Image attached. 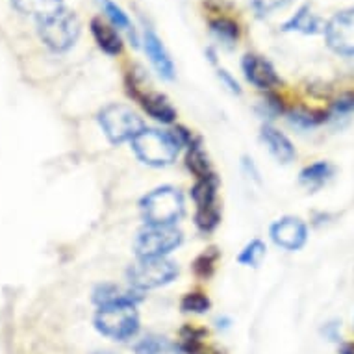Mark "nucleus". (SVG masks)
I'll return each mask as SVG.
<instances>
[{"label": "nucleus", "instance_id": "nucleus-26", "mask_svg": "<svg viewBox=\"0 0 354 354\" xmlns=\"http://www.w3.org/2000/svg\"><path fill=\"white\" fill-rule=\"evenodd\" d=\"M197 227L203 232H212L219 225V209L217 206H206V208H197Z\"/></svg>", "mask_w": 354, "mask_h": 354}, {"label": "nucleus", "instance_id": "nucleus-7", "mask_svg": "<svg viewBox=\"0 0 354 354\" xmlns=\"http://www.w3.org/2000/svg\"><path fill=\"white\" fill-rule=\"evenodd\" d=\"M182 243V232L173 225H147L136 239L140 258H163Z\"/></svg>", "mask_w": 354, "mask_h": 354}, {"label": "nucleus", "instance_id": "nucleus-27", "mask_svg": "<svg viewBox=\"0 0 354 354\" xmlns=\"http://www.w3.org/2000/svg\"><path fill=\"white\" fill-rule=\"evenodd\" d=\"M217 258H219L217 250H215V249L206 250L204 254H201L197 260H195V266H193L195 273H197L201 279H208V277H212V273H214V269H215V261H217Z\"/></svg>", "mask_w": 354, "mask_h": 354}, {"label": "nucleus", "instance_id": "nucleus-3", "mask_svg": "<svg viewBox=\"0 0 354 354\" xmlns=\"http://www.w3.org/2000/svg\"><path fill=\"white\" fill-rule=\"evenodd\" d=\"M141 212L147 225H173L184 215V197L174 187H158L143 197Z\"/></svg>", "mask_w": 354, "mask_h": 354}, {"label": "nucleus", "instance_id": "nucleus-13", "mask_svg": "<svg viewBox=\"0 0 354 354\" xmlns=\"http://www.w3.org/2000/svg\"><path fill=\"white\" fill-rule=\"evenodd\" d=\"M261 140H263V143L268 145L271 154H273L280 163L293 162V158H295V149L291 145V141L288 140L282 132H279L277 128L263 127V130H261Z\"/></svg>", "mask_w": 354, "mask_h": 354}, {"label": "nucleus", "instance_id": "nucleus-25", "mask_svg": "<svg viewBox=\"0 0 354 354\" xmlns=\"http://www.w3.org/2000/svg\"><path fill=\"white\" fill-rule=\"evenodd\" d=\"M266 256V245L261 243L260 239H254L250 241L247 247L243 249V252L239 254L238 260L243 263V266H249V268H258Z\"/></svg>", "mask_w": 354, "mask_h": 354}, {"label": "nucleus", "instance_id": "nucleus-11", "mask_svg": "<svg viewBox=\"0 0 354 354\" xmlns=\"http://www.w3.org/2000/svg\"><path fill=\"white\" fill-rule=\"evenodd\" d=\"M145 50L147 56L151 58L152 65H154L158 73H160V76L171 80L174 76L173 59L169 58L167 50L163 47V43L160 41V37H158L154 32H151V30H147L145 32Z\"/></svg>", "mask_w": 354, "mask_h": 354}, {"label": "nucleus", "instance_id": "nucleus-23", "mask_svg": "<svg viewBox=\"0 0 354 354\" xmlns=\"http://www.w3.org/2000/svg\"><path fill=\"white\" fill-rule=\"evenodd\" d=\"M326 119L325 113L310 111L306 108H297L290 113V122L297 128H314Z\"/></svg>", "mask_w": 354, "mask_h": 354}, {"label": "nucleus", "instance_id": "nucleus-20", "mask_svg": "<svg viewBox=\"0 0 354 354\" xmlns=\"http://www.w3.org/2000/svg\"><path fill=\"white\" fill-rule=\"evenodd\" d=\"M332 173H334V167L328 162L312 163L306 169H302L301 182L308 187H319L330 178Z\"/></svg>", "mask_w": 354, "mask_h": 354}, {"label": "nucleus", "instance_id": "nucleus-4", "mask_svg": "<svg viewBox=\"0 0 354 354\" xmlns=\"http://www.w3.org/2000/svg\"><path fill=\"white\" fill-rule=\"evenodd\" d=\"M37 34L54 53H64L75 45V41L80 35V21L73 12H59L45 21H37Z\"/></svg>", "mask_w": 354, "mask_h": 354}, {"label": "nucleus", "instance_id": "nucleus-19", "mask_svg": "<svg viewBox=\"0 0 354 354\" xmlns=\"http://www.w3.org/2000/svg\"><path fill=\"white\" fill-rule=\"evenodd\" d=\"M217 186L219 180L215 178V174H208L204 178H198V182L193 187V201L197 203V208H206V206H215L217 198Z\"/></svg>", "mask_w": 354, "mask_h": 354}, {"label": "nucleus", "instance_id": "nucleus-24", "mask_svg": "<svg viewBox=\"0 0 354 354\" xmlns=\"http://www.w3.org/2000/svg\"><path fill=\"white\" fill-rule=\"evenodd\" d=\"M100 6L104 10V13L108 15V19L111 21V24L115 26V28H121V30H127L130 32L132 30V23H130V19L124 12H122L121 8L117 6L113 0H99Z\"/></svg>", "mask_w": 354, "mask_h": 354}, {"label": "nucleus", "instance_id": "nucleus-12", "mask_svg": "<svg viewBox=\"0 0 354 354\" xmlns=\"http://www.w3.org/2000/svg\"><path fill=\"white\" fill-rule=\"evenodd\" d=\"M13 8L23 15H32L37 21H45L64 12V0H12Z\"/></svg>", "mask_w": 354, "mask_h": 354}, {"label": "nucleus", "instance_id": "nucleus-10", "mask_svg": "<svg viewBox=\"0 0 354 354\" xmlns=\"http://www.w3.org/2000/svg\"><path fill=\"white\" fill-rule=\"evenodd\" d=\"M243 73L247 80L260 89H271L279 84V76L274 73L273 65L254 54H247L243 58Z\"/></svg>", "mask_w": 354, "mask_h": 354}, {"label": "nucleus", "instance_id": "nucleus-31", "mask_svg": "<svg viewBox=\"0 0 354 354\" xmlns=\"http://www.w3.org/2000/svg\"><path fill=\"white\" fill-rule=\"evenodd\" d=\"M219 78L223 82H225V84H227L228 87H230V89H232L234 93H239V86H238V82L234 80L232 76L228 75L227 71H219Z\"/></svg>", "mask_w": 354, "mask_h": 354}, {"label": "nucleus", "instance_id": "nucleus-1", "mask_svg": "<svg viewBox=\"0 0 354 354\" xmlns=\"http://www.w3.org/2000/svg\"><path fill=\"white\" fill-rule=\"evenodd\" d=\"M132 149H134L136 156L143 163L152 165V167H162V165H169L176 160L178 149H180V140L169 132L143 128L132 140Z\"/></svg>", "mask_w": 354, "mask_h": 354}, {"label": "nucleus", "instance_id": "nucleus-9", "mask_svg": "<svg viewBox=\"0 0 354 354\" xmlns=\"http://www.w3.org/2000/svg\"><path fill=\"white\" fill-rule=\"evenodd\" d=\"M271 238L286 250L301 249L306 243V225L297 217H284L271 227Z\"/></svg>", "mask_w": 354, "mask_h": 354}, {"label": "nucleus", "instance_id": "nucleus-8", "mask_svg": "<svg viewBox=\"0 0 354 354\" xmlns=\"http://www.w3.org/2000/svg\"><path fill=\"white\" fill-rule=\"evenodd\" d=\"M325 35L328 47L342 56L354 54V8L343 10L326 23Z\"/></svg>", "mask_w": 354, "mask_h": 354}, {"label": "nucleus", "instance_id": "nucleus-22", "mask_svg": "<svg viewBox=\"0 0 354 354\" xmlns=\"http://www.w3.org/2000/svg\"><path fill=\"white\" fill-rule=\"evenodd\" d=\"M212 32L219 41H223L227 47H232L239 37L238 24L232 23L230 19H217L212 23Z\"/></svg>", "mask_w": 354, "mask_h": 354}, {"label": "nucleus", "instance_id": "nucleus-15", "mask_svg": "<svg viewBox=\"0 0 354 354\" xmlns=\"http://www.w3.org/2000/svg\"><path fill=\"white\" fill-rule=\"evenodd\" d=\"M91 32H93V37L106 54L110 56H117V54L122 50V41L119 37V34L115 32L113 26L102 23V19H93L91 21Z\"/></svg>", "mask_w": 354, "mask_h": 354}, {"label": "nucleus", "instance_id": "nucleus-33", "mask_svg": "<svg viewBox=\"0 0 354 354\" xmlns=\"http://www.w3.org/2000/svg\"><path fill=\"white\" fill-rule=\"evenodd\" d=\"M91 354H115V353H111V351H97V353H91Z\"/></svg>", "mask_w": 354, "mask_h": 354}, {"label": "nucleus", "instance_id": "nucleus-5", "mask_svg": "<svg viewBox=\"0 0 354 354\" xmlns=\"http://www.w3.org/2000/svg\"><path fill=\"white\" fill-rule=\"evenodd\" d=\"M99 122L104 130L106 138L111 143L134 140L136 136L143 130V122L134 111L121 104L106 106L99 113Z\"/></svg>", "mask_w": 354, "mask_h": 354}, {"label": "nucleus", "instance_id": "nucleus-21", "mask_svg": "<svg viewBox=\"0 0 354 354\" xmlns=\"http://www.w3.org/2000/svg\"><path fill=\"white\" fill-rule=\"evenodd\" d=\"M186 165L187 169L192 171L197 178H204V176H208V174H212V171H209V162L208 158H206V154H204V151L201 149V145L198 143H192L189 145V152H187V158H186Z\"/></svg>", "mask_w": 354, "mask_h": 354}, {"label": "nucleus", "instance_id": "nucleus-32", "mask_svg": "<svg viewBox=\"0 0 354 354\" xmlns=\"http://www.w3.org/2000/svg\"><path fill=\"white\" fill-rule=\"evenodd\" d=\"M342 354H354V343H345L342 347Z\"/></svg>", "mask_w": 354, "mask_h": 354}, {"label": "nucleus", "instance_id": "nucleus-17", "mask_svg": "<svg viewBox=\"0 0 354 354\" xmlns=\"http://www.w3.org/2000/svg\"><path fill=\"white\" fill-rule=\"evenodd\" d=\"M326 24L321 21L317 15L310 12V8L302 6L293 17L284 24V30H295V32H302V34H319L325 30Z\"/></svg>", "mask_w": 354, "mask_h": 354}, {"label": "nucleus", "instance_id": "nucleus-18", "mask_svg": "<svg viewBox=\"0 0 354 354\" xmlns=\"http://www.w3.org/2000/svg\"><path fill=\"white\" fill-rule=\"evenodd\" d=\"M136 354H178V347L171 339L158 334H149L136 343Z\"/></svg>", "mask_w": 354, "mask_h": 354}, {"label": "nucleus", "instance_id": "nucleus-30", "mask_svg": "<svg viewBox=\"0 0 354 354\" xmlns=\"http://www.w3.org/2000/svg\"><path fill=\"white\" fill-rule=\"evenodd\" d=\"M250 2H252V8L260 15H268V13L274 12V10L288 6L291 0H250Z\"/></svg>", "mask_w": 354, "mask_h": 354}, {"label": "nucleus", "instance_id": "nucleus-14", "mask_svg": "<svg viewBox=\"0 0 354 354\" xmlns=\"http://www.w3.org/2000/svg\"><path fill=\"white\" fill-rule=\"evenodd\" d=\"M93 301L99 304V308L110 306V304H136L140 301V295L134 290H122L119 286L104 284L95 290Z\"/></svg>", "mask_w": 354, "mask_h": 354}, {"label": "nucleus", "instance_id": "nucleus-2", "mask_svg": "<svg viewBox=\"0 0 354 354\" xmlns=\"http://www.w3.org/2000/svg\"><path fill=\"white\" fill-rule=\"evenodd\" d=\"M95 328L113 342H127L140 330V315L136 304H110L100 306L95 315Z\"/></svg>", "mask_w": 354, "mask_h": 354}, {"label": "nucleus", "instance_id": "nucleus-6", "mask_svg": "<svg viewBox=\"0 0 354 354\" xmlns=\"http://www.w3.org/2000/svg\"><path fill=\"white\" fill-rule=\"evenodd\" d=\"M176 274V263L165 258H141V261L128 269V280L136 290H154L173 282Z\"/></svg>", "mask_w": 354, "mask_h": 354}, {"label": "nucleus", "instance_id": "nucleus-16", "mask_svg": "<svg viewBox=\"0 0 354 354\" xmlns=\"http://www.w3.org/2000/svg\"><path fill=\"white\" fill-rule=\"evenodd\" d=\"M138 99L141 100L143 110H145L151 117H154L156 121L160 122L174 121L176 111H174L173 106L169 104L165 97H162V95H158V93H147V95H140Z\"/></svg>", "mask_w": 354, "mask_h": 354}, {"label": "nucleus", "instance_id": "nucleus-29", "mask_svg": "<svg viewBox=\"0 0 354 354\" xmlns=\"http://www.w3.org/2000/svg\"><path fill=\"white\" fill-rule=\"evenodd\" d=\"M353 111H354V93H345V95H342V97H339L336 102H334L330 115L332 117H345V115H351Z\"/></svg>", "mask_w": 354, "mask_h": 354}, {"label": "nucleus", "instance_id": "nucleus-28", "mask_svg": "<svg viewBox=\"0 0 354 354\" xmlns=\"http://www.w3.org/2000/svg\"><path fill=\"white\" fill-rule=\"evenodd\" d=\"M182 310L192 314H204L209 310V299L203 293H187L182 299Z\"/></svg>", "mask_w": 354, "mask_h": 354}]
</instances>
